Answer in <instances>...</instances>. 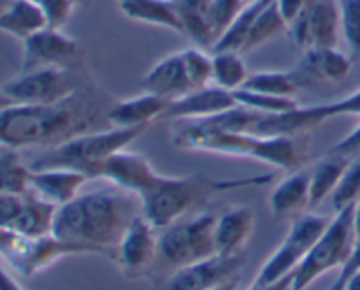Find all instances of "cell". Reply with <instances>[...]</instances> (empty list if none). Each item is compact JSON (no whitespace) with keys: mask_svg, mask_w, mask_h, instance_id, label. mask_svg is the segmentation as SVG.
I'll use <instances>...</instances> for the list:
<instances>
[{"mask_svg":"<svg viewBox=\"0 0 360 290\" xmlns=\"http://www.w3.org/2000/svg\"><path fill=\"white\" fill-rule=\"evenodd\" d=\"M329 222V218L322 215H304L295 220L283 243L260 267L253 287H267L294 273L313 248L316 239L323 234Z\"/></svg>","mask_w":360,"mask_h":290,"instance_id":"52a82bcc","label":"cell"},{"mask_svg":"<svg viewBox=\"0 0 360 290\" xmlns=\"http://www.w3.org/2000/svg\"><path fill=\"white\" fill-rule=\"evenodd\" d=\"M354 206L338 211L329 222L323 234L316 239L313 248L292 273L290 290H304L336 267H343L354 253Z\"/></svg>","mask_w":360,"mask_h":290,"instance_id":"5b68a950","label":"cell"},{"mask_svg":"<svg viewBox=\"0 0 360 290\" xmlns=\"http://www.w3.org/2000/svg\"><path fill=\"white\" fill-rule=\"evenodd\" d=\"M232 92L220 87H206L193 90L176 101H169L162 120H206L238 108Z\"/></svg>","mask_w":360,"mask_h":290,"instance_id":"9a60e30c","label":"cell"},{"mask_svg":"<svg viewBox=\"0 0 360 290\" xmlns=\"http://www.w3.org/2000/svg\"><path fill=\"white\" fill-rule=\"evenodd\" d=\"M290 282H292V275L288 277L281 278L280 282L273 285H267V287H252L250 290H290Z\"/></svg>","mask_w":360,"mask_h":290,"instance_id":"7bdbcfd3","label":"cell"},{"mask_svg":"<svg viewBox=\"0 0 360 290\" xmlns=\"http://www.w3.org/2000/svg\"><path fill=\"white\" fill-rule=\"evenodd\" d=\"M164 175H158L143 155L129 153V151H118L111 155L104 164L98 168L95 179H105L111 182L118 189L136 194L137 197L144 196L160 183Z\"/></svg>","mask_w":360,"mask_h":290,"instance_id":"5bb4252c","label":"cell"},{"mask_svg":"<svg viewBox=\"0 0 360 290\" xmlns=\"http://www.w3.org/2000/svg\"><path fill=\"white\" fill-rule=\"evenodd\" d=\"M354 236H355V245L360 243V199L355 203L354 208Z\"/></svg>","mask_w":360,"mask_h":290,"instance_id":"ee69618b","label":"cell"},{"mask_svg":"<svg viewBox=\"0 0 360 290\" xmlns=\"http://www.w3.org/2000/svg\"><path fill=\"white\" fill-rule=\"evenodd\" d=\"M239 285V278H234V280H229L225 284L218 285V287H213L211 290H238Z\"/></svg>","mask_w":360,"mask_h":290,"instance_id":"c3c4849f","label":"cell"},{"mask_svg":"<svg viewBox=\"0 0 360 290\" xmlns=\"http://www.w3.org/2000/svg\"><path fill=\"white\" fill-rule=\"evenodd\" d=\"M234 97L236 101H238V104L243 106V108L253 109V111L259 113H266V115H283V113H290L299 108L295 99L257 94V92L245 90V88L236 90Z\"/></svg>","mask_w":360,"mask_h":290,"instance_id":"1f68e13d","label":"cell"},{"mask_svg":"<svg viewBox=\"0 0 360 290\" xmlns=\"http://www.w3.org/2000/svg\"><path fill=\"white\" fill-rule=\"evenodd\" d=\"M83 88L79 77L70 69H39L20 72V76L7 81L2 90L16 104H56Z\"/></svg>","mask_w":360,"mask_h":290,"instance_id":"9c48e42d","label":"cell"},{"mask_svg":"<svg viewBox=\"0 0 360 290\" xmlns=\"http://www.w3.org/2000/svg\"><path fill=\"white\" fill-rule=\"evenodd\" d=\"M32 2H35V4H39V2H41V0H32Z\"/></svg>","mask_w":360,"mask_h":290,"instance_id":"f5cc1de1","label":"cell"},{"mask_svg":"<svg viewBox=\"0 0 360 290\" xmlns=\"http://www.w3.org/2000/svg\"><path fill=\"white\" fill-rule=\"evenodd\" d=\"M345 275H348V273H345ZM343 290H360V270L355 271V273L348 275V280H347V284H345Z\"/></svg>","mask_w":360,"mask_h":290,"instance_id":"f6af8a7d","label":"cell"},{"mask_svg":"<svg viewBox=\"0 0 360 290\" xmlns=\"http://www.w3.org/2000/svg\"><path fill=\"white\" fill-rule=\"evenodd\" d=\"M245 266V256H217L207 257L190 266L179 267L162 290H211L229 280L239 278Z\"/></svg>","mask_w":360,"mask_h":290,"instance_id":"7c38bea8","label":"cell"},{"mask_svg":"<svg viewBox=\"0 0 360 290\" xmlns=\"http://www.w3.org/2000/svg\"><path fill=\"white\" fill-rule=\"evenodd\" d=\"M148 127H112L101 132H88L79 137L49 148L30 164L32 171L39 169H74L95 179L98 168L111 155L125 150L139 139Z\"/></svg>","mask_w":360,"mask_h":290,"instance_id":"277c9868","label":"cell"},{"mask_svg":"<svg viewBox=\"0 0 360 290\" xmlns=\"http://www.w3.org/2000/svg\"><path fill=\"white\" fill-rule=\"evenodd\" d=\"M42 13L46 18V27L48 28H62L69 21L74 7L77 6L74 0H41L39 2Z\"/></svg>","mask_w":360,"mask_h":290,"instance_id":"74e56055","label":"cell"},{"mask_svg":"<svg viewBox=\"0 0 360 290\" xmlns=\"http://www.w3.org/2000/svg\"><path fill=\"white\" fill-rule=\"evenodd\" d=\"M273 179V176H257L245 179H214L207 175L190 176H164L153 190L141 196V211L143 217L157 231L171 227L181 220L188 211L195 210L200 204L218 192L243 189L250 185H262Z\"/></svg>","mask_w":360,"mask_h":290,"instance_id":"3957f363","label":"cell"},{"mask_svg":"<svg viewBox=\"0 0 360 290\" xmlns=\"http://www.w3.org/2000/svg\"><path fill=\"white\" fill-rule=\"evenodd\" d=\"M181 56L193 90L210 87V83L213 81V58H211V55H206L200 48H188L183 49Z\"/></svg>","mask_w":360,"mask_h":290,"instance_id":"e575fe53","label":"cell"},{"mask_svg":"<svg viewBox=\"0 0 360 290\" xmlns=\"http://www.w3.org/2000/svg\"><path fill=\"white\" fill-rule=\"evenodd\" d=\"M245 90L257 92V94L276 95V97L294 99L301 90L294 70H262L253 72L245 83Z\"/></svg>","mask_w":360,"mask_h":290,"instance_id":"f546056e","label":"cell"},{"mask_svg":"<svg viewBox=\"0 0 360 290\" xmlns=\"http://www.w3.org/2000/svg\"><path fill=\"white\" fill-rule=\"evenodd\" d=\"M341 14V32L348 48L360 58V0H338Z\"/></svg>","mask_w":360,"mask_h":290,"instance_id":"d590c367","label":"cell"},{"mask_svg":"<svg viewBox=\"0 0 360 290\" xmlns=\"http://www.w3.org/2000/svg\"><path fill=\"white\" fill-rule=\"evenodd\" d=\"M304 111L315 127L336 116H360V88L340 101L309 106L304 108Z\"/></svg>","mask_w":360,"mask_h":290,"instance_id":"d6a6232c","label":"cell"},{"mask_svg":"<svg viewBox=\"0 0 360 290\" xmlns=\"http://www.w3.org/2000/svg\"><path fill=\"white\" fill-rule=\"evenodd\" d=\"M167 104L169 101L146 92L127 101L112 102L108 122L115 127H150L157 120H162Z\"/></svg>","mask_w":360,"mask_h":290,"instance_id":"ffe728a7","label":"cell"},{"mask_svg":"<svg viewBox=\"0 0 360 290\" xmlns=\"http://www.w3.org/2000/svg\"><path fill=\"white\" fill-rule=\"evenodd\" d=\"M11 2H13V0H0V14L7 9V6H9Z\"/></svg>","mask_w":360,"mask_h":290,"instance_id":"681fc988","label":"cell"},{"mask_svg":"<svg viewBox=\"0 0 360 290\" xmlns=\"http://www.w3.org/2000/svg\"><path fill=\"white\" fill-rule=\"evenodd\" d=\"M176 7L183 34L195 44L213 48L217 39L211 27V0H176Z\"/></svg>","mask_w":360,"mask_h":290,"instance_id":"d4e9b609","label":"cell"},{"mask_svg":"<svg viewBox=\"0 0 360 290\" xmlns=\"http://www.w3.org/2000/svg\"><path fill=\"white\" fill-rule=\"evenodd\" d=\"M213 83L224 90H241L250 77L248 67L241 53L236 51H213Z\"/></svg>","mask_w":360,"mask_h":290,"instance_id":"83f0119b","label":"cell"},{"mask_svg":"<svg viewBox=\"0 0 360 290\" xmlns=\"http://www.w3.org/2000/svg\"><path fill=\"white\" fill-rule=\"evenodd\" d=\"M255 225V213L250 208H232L217 218L214 243L220 256H239L250 241Z\"/></svg>","mask_w":360,"mask_h":290,"instance_id":"d6986e66","label":"cell"},{"mask_svg":"<svg viewBox=\"0 0 360 290\" xmlns=\"http://www.w3.org/2000/svg\"><path fill=\"white\" fill-rule=\"evenodd\" d=\"M30 165L21 162L16 150L0 155V192L25 196L30 190Z\"/></svg>","mask_w":360,"mask_h":290,"instance_id":"4dcf8cb0","label":"cell"},{"mask_svg":"<svg viewBox=\"0 0 360 290\" xmlns=\"http://www.w3.org/2000/svg\"><path fill=\"white\" fill-rule=\"evenodd\" d=\"M76 4H83V2H88V0H74Z\"/></svg>","mask_w":360,"mask_h":290,"instance_id":"f907efd6","label":"cell"},{"mask_svg":"<svg viewBox=\"0 0 360 290\" xmlns=\"http://www.w3.org/2000/svg\"><path fill=\"white\" fill-rule=\"evenodd\" d=\"M274 218H290L309 208V169L294 172L273 190L269 199Z\"/></svg>","mask_w":360,"mask_h":290,"instance_id":"44dd1931","label":"cell"},{"mask_svg":"<svg viewBox=\"0 0 360 290\" xmlns=\"http://www.w3.org/2000/svg\"><path fill=\"white\" fill-rule=\"evenodd\" d=\"M347 280H348V275H345L343 271H341L340 277H338V280L334 282V284L330 285V287L327 289V290H343L345 289V284H347Z\"/></svg>","mask_w":360,"mask_h":290,"instance_id":"7dc6e473","label":"cell"},{"mask_svg":"<svg viewBox=\"0 0 360 290\" xmlns=\"http://www.w3.org/2000/svg\"><path fill=\"white\" fill-rule=\"evenodd\" d=\"M306 2L308 0H276V6L280 9L281 16L285 18V21L288 23V28L299 18V14L304 9Z\"/></svg>","mask_w":360,"mask_h":290,"instance_id":"60d3db41","label":"cell"},{"mask_svg":"<svg viewBox=\"0 0 360 290\" xmlns=\"http://www.w3.org/2000/svg\"><path fill=\"white\" fill-rule=\"evenodd\" d=\"M352 72V60L336 48L306 49L304 56L294 70L299 87L336 84L347 80Z\"/></svg>","mask_w":360,"mask_h":290,"instance_id":"2e32d148","label":"cell"},{"mask_svg":"<svg viewBox=\"0 0 360 290\" xmlns=\"http://www.w3.org/2000/svg\"><path fill=\"white\" fill-rule=\"evenodd\" d=\"M86 253L83 248L60 241L53 234L30 238L11 229H0V257L21 277H34L65 256Z\"/></svg>","mask_w":360,"mask_h":290,"instance_id":"ba28073f","label":"cell"},{"mask_svg":"<svg viewBox=\"0 0 360 290\" xmlns=\"http://www.w3.org/2000/svg\"><path fill=\"white\" fill-rule=\"evenodd\" d=\"M58 208L51 203H46L41 197L32 194L28 190L23 196V208L20 215L11 225V231L20 232L30 238H41V236H49L53 231V222Z\"/></svg>","mask_w":360,"mask_h":290,"instance_id":"603a6c76","label":"cell"},{"mask_svg":"<svg viewBox=\"0 0 360 290\" xmlns=\"http://www.w3.org/2000/svg\"><path fill=\"white\" fill-rule=\"evenodd\" d=\"M158 238L157 229L143 215L130 222L116 248V259L127 278L144 277L151 270L158 259Z\"/></svg>","mask_w":360,"mask_h":290,"instance_id":"4fadbf2b","label":"cell"},{"mask_svg":"<svg viewBox=\"0 0 360 290\" xmlns=\"http://www.w3.org/2000/svg\"><path fill=\"white\" fill-rule=\"evenodd\" d=\"M329 153L340 155V157L348 158V160H354V158L360 157V123L347 137H343L340 143L334 144L329 150Z\"/></svg>","mask_w":360,"mask_h":290,"instance_id":"ab89813d","label":"cell"},{"mask_svg":"<svg viewBox=\"0 0 360 290\" xmlns=\"http://www.w3.org/2000/svg\"><path fill=\"white\" fill-rule=\"evenodd\" d=\"M0 290H23L0 267Z\"/></svg>","mask_w":360,"mask_h":290,"instance_id":"b9f144b4","label":"cell"},{"mask_svg":"<svg viewBox=\"0 0 360 290\" xmlns=\"http://www.w3.org/2000/svg\"><path fill=\"white\" fill-rule=\"evenodd\" d=\"M273 0H255V2L246 4L245 9L239 13V16L232 21L231 27L221 34V37L214 42L211 51H236L241 53L243 46H245L246 37H248L252 25L255 18L259 16L260 11Z\"/></svg>","mask_w":360,"mask_h":290,"instance_id":"f1b7e54d","label":"cell"},{"mask_svg":"<svg viewBox=\"0 0 360 290\" xmlns=\"http://www.w3.org/2000/svg\"><path fill=\"white\" fill-rule=\"evenodd\" d=\"M245 2H246V4H250V2H255V0H245Z\"/></svg>","mask_w":360,"mask_h":290,"instance_id":"816d5d0a","label":"cell"},{"mask_svg":"<svg viewBox=\"0 0 360 290\" xmlns=\"http://www.w3.org/2000/svg\"><path fill=\"white\" fill-rule=\"evenodd\" d=\"M79 58V46L58 28H42L23 41L21 72L39 69H70Z\"/></svg>","mask_w":360,"mask_h":290,"instance_id":"8fae6325","label":"cell"},{"mask_svg":"<svg viewBox=\"0 0 360 290\" xmlns=\"http://www.w3.org/2000/svg\"><path fill=\"white\" fill-rule=\"evenodd\" d=\"M23 208V196L0 192V229H11Z\"/></svg>","mask_w":360,"mask_h":290,"instance_id":"f35d334b","label":"cell"},{"mask_svg":"<svg viewBox=\"0 0 360 290\" xmlns=\"http://www.w3.org/2000/svg\"><path fill=\"white\" fill-rule=\"evenodd\" d=\"M290 28L299 48H336L341 30L340 4L338 0H308Z\"/></svg>","mask_w":360,"mask_h":290,"instance_id":"30bf717a","label":"cell"},{"mask_svg":"<svg viewBox=\"0 0 360 290\" xmlns=\"http://www.w3.org/2000/svg\"><path fill=\"white\" fill-rule=\"evenodd\" d=\"M111 106V99L95 88H81L56 104H14L0 113V144L49 150L108 122Z\"/></svg>","mask_w":360,"mask_h":290,"instance_id":"6da1fadb","label":"cell"},{"mask_svg":"<svg viewBox=\"0 0 360 290\" xmlns=\"http://www.w3.org/2000/svg\"><path fill=\"white\" fill-rule=\"evenodd\" d=\"M287 30L288 23L285 21V18L281 16L280 9H278L276 6V0H273V2H269L262 11H260L259 16L253 21L252 30H250L248 37H246L245 41V46H243L241 49V55L260 48V46L273 41L274 37H278V35H281Z\"/></svg>","mask_w":360,"mask_h":290,"instance_id":"4316f807","label":"cell"},{"mask_svg":"<svg viewBox=\"0 0 360 290\" xmlns=\"http://www.w3.org/2000/svg\"><path fill=\"white\" fill-rule=\"evenodd\" d=\"M144 88L146 92L165 99V101H176V99L193 92L185 63H183L181 51L158 60L144 76Z\"/></svg>","mask_w":360,"mask_h":290,"instance_id":"ac0fdd59","label":"cell"},{"mask_svg":"<svg viewBox=\"0 0 360 290\" xmlns=\"http://www.w3.org/2000/svg\"><path fill=\"white\" fill-rule=\"evenodd\" d=\"M141 203L122 189L83 194L56 210L51 234L86 253H108L118 248Z\"/></svg>","mask_w":360,"mask_h":290,"instance_id":"7a4b0ae2","label":"cell"},{"mask_svg":"<svg viewBox=\"0 0 360 290\" xmlns=\"http://www.w3.org/2000/svg\"><path fill=\"white\" fill-rule=\"evenodd\" d=\"M245 6V0H211V27L217 41L231 27Z\"/></svg>","mask_w":360,"mask_h":290,"instance_id":"8d00e7d4","label":"cell"},{"mask_svg":"<svg viewBox=\"0 0 360 290\" xmlns=\"http://www.w3.org/2000/svg\"><path fill=\"white\" fill-rule=\"evenodd\" d=\"M86 182V176L74 169H39L30 175V192L60 208L76 199Z\"/></svg>","mask_w":360,"mask_h":290,"instance_id":"e0dca14e","label":"cell"},{"mask_svg":"<svg viewBox=\"0 0 360 290\" xmlns=\"http://www.w3.org/2000/svg\"><path fill=\"white\" fill-rule=\"evenodd\" d=\"M46 28V18L41 6L32 0H13L0 14V32L25 41L35 32Z\"/></svg>","mask_w":360,"mask_h":290,"instance_id":"cb8c5ba5","label":"cell"},{"mask_svg":"<svg viewBox=\"0 0 360 290\" xmlns=\"http://www.w3.org/2000/svg\"><path fill=\"white\" fill-rule=\"evenodd\" d=\"M214 227L217 217L210 213L176 222L158 238V259L179 270L217 256Z\"/></svg>","mask_w":360,"mask_h":290,"instance_id":"8992f818","label":"cell"},{"mask_svg":"<svg viewBox=\"0 0 360 290\" xmlns=\"http://www.w3.org/2000/svg\"><path fill=\"white\" fill-rule=\"evenodd\" d=\"M14 104H16V102H14L13 99H11L9 95H7L6 92H4L2 88H0V113L6 111L7 108H11V106H14Z\"/></svg>","mask_w":360,"mask_h":290,"instance_id":"bcb514c9","label":"cell"},{"mask_svg":"<svg viewBox=\"0 0 360 290\" xmlns=\"http://www.w3.org/2000/svg\"><path fill=\"white\" fill-rule=\"evenodd\" d=\"M120 11L132 21L181 32L176 0H116Z\"/></svg>","mask_w":360,"mask_h":290,"instance_id":"7402d4cb","label":"cell"},{"mask_svg":"<svg viewBox=\"0 0 360 290\" xmlns=\"http://www.w3.org/2000/svg\"><path fill=\"white\" fill-rule=\"evenodd\" d=\"M330 199H333V208L336 213L345 208L354 206L360 199V157L350 160Z\"/></svg>","mask_w":360,"mask_h":290,"instance_id":"836d02e7","label":"cell"},{"mask_svg":"<svg viewBox=\"0 0 360 290\" xmlns=\"http://www.w3.org/2000/svg\"><path fill=\"white\" fill-rule=\"evenodd\" d=\"M350 160L327 151L326 157L309 169V208H316L333 196Z\"/></svg>","mask_w":360,"mask_h":290,"instance_id":"484cf974","label":"cell"}]
</instances>
